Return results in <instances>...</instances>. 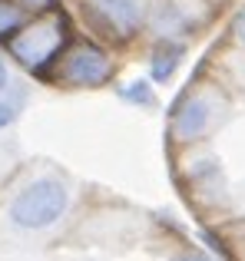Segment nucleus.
Returning <instances> with one entry per match:
<instances>
[{
    "label": "nucleus",
    "mask_w": 245,
    "mask_h": 261,
    "mask_svg": "<svg viewBox=\"0 0 245 261\" xmlns=\"http://www.w3.org/2000/svg\"><path fill=\"white\" fill-rule=\"evenodd\" d=\"M70 40V23H66L63 10H50L40 20L27 23L17 37H10V53L27 66V70L40 73L43 66H50L57 60V53Z\"/></svg>",
    "instance_id": "f257e3e1"
},
{
    "label": "nucleus",
    "mask_w": 245,
    "mask_h": 261,
    "mask_svg": "<svg viewBox=\"0 0 245 261\" xmlns=\"http://www.w3.org/2000/svg\"><path fill=\"white\" fill-rule=\"evenodd\" d=\"M70 205V192L57 178H37L10 202V222L17 228H46Z\"/></svg>",
    "instance_id": "f03ea898"
},
{
    "label": "nucleus",
    "mask_w": 245,
    "mask_h": 261,
    "mask_svg": "<svg viewBox=\"0 0 245 261\" xmlns=\"http://www.w3.org/2000/svg\"><path fill=\"white\" fill-rule=\"evenodd\" d=\"M110 73H113L110 57L93 43L77 46L63 63V80L73 86H100V83L110 80Z\"/></svg>",
    "instance_id": "7ed1b4c3"
},
{
    "label": "nucleus",
    "mask_w": 245,
    "mask_h": 261,
    "mask_svg": "<svg viewBox=\"0 0 245 261\" xmlns=\"http://www.w3.org/2000/svg\"><path fill=\"white\" fill-rule=\"evenodd\" d=\"M209 122H212V106H209L206 99H186L179 109H176V116H173V133L179 136V139H186V142H192V139H199L202 133L209 129Z\"/></svg>",
    "instance_id": "20e7f679"
},
{
    "label": "nucleus",
    "mask_w": 245,
    "mask_h": 261,
    "mask_svg": "<svg viewBox=\"0 0 245 261\" xmlns=\"http://www.w3.org/2000/svg\"><path fill=\"white\" fill-rule=\"evenodd\" d=\"M100 13L110 20V27H116L119 33H129L139 23V7L136 0H96Z\"/></svg>",
    "instance_id": "39448f33"
},
{
    "label": "nucleus",
    "mask_w": 245,
    "mask_h": 261,
    "mask_svg": "<svg viewBox=\"0 0 245 261\" xmlns=\"http://www.w3.org/2000/svg\"><path fill=\"white\" fill-rule=\"evenodd\" d=\"M179 60H182V46L179 43H159L156 46V53H153V76L156 80H169L176 73V66H179Z\"/></svg>",
    "instance_id": "423d86ee"
},
{
    "label": "nucleus",
    "mask_w": 245,
    "mask_h": 261,
    "mask_svg": "<svg viewBox=\"0 0 245 261\" xmlns=\"http://www.w3.org/2000/svg\"><path fill=\"white\" fill-rule=\"evenodd\" d=\"M20 20H23L20 7H13L10 0H0V37H10V33H17V30H20Z\"/></svg>",
    "instance_id": "0eeeda50"
},
{
    "label": "nucleus",
    "mask_w": 245,
    "mask_h": 261,
    "mask_svg": "<svg viewBox=\"0 0 245 261\" xmlns=\"http://www.w3.org/2000/svg\"><path fill=\"white\" fill-rule=\"evenodd\" d=\"M122 99H129V102H142V106H153V86L149 83H129L126 89H122Z\"/></svg>",
    "instance_id": "6e6552de"
},
{
    "label": "nucleus",
    "mask_w": 245,
    "mask_h": 261,
    "mask_svg": "<svg viewBox=\"0 0 245 261\" xmlns=\"http://www.w3.org/2000/svg\"><path fill=\"white\" fill-rule=\"evenodd\" d=\"M232 33H235V40H239V43L245 46V10L239 13V17H235V27H232Z\"/></svg>",
    "instance_id": "1a4fd4ad"
},
{
    "label": "nucleus",
    "mask_w": 245,
    "mask_h": 261,
    "mask_svg": "<svg viewBox=\"0 0 245 261\" xmlns=\"http://www.w3.org/2000/svg\"><path fill=\"white\" fill-rule=\"evenodd\" d=\"M13 116H17V113H13V106L0 102V129H4V126H10V122H13Z\"/></svg>",
    "instance_id": "9d476101"
},
{
    "label": "nucleus",
    "mask_w": 245,
    "mask_h": 261,
    "mask_svg": "<svg viewBox=\"0 0 245 261\" xmlns=\"http://www.w3.org/2000/svg\"><path fill=\"white\" fill-rule=\"evenodd\" d=\"M7 86V66H4V60H0V89Z\"/></svg>",
    "instance_id": "9b49d317"
},
{
    "label": "nucleus",
    "mask_w": 245,
    "mask_h": 261,
    "mask_svg": "<svg viewBox=\"0 0 245 261\" xmlns=\"http://www.w3.org/2000/svg\"><path fill=\"white\" fill-rule=\"evenodd\" d=\"M176 261H209V258H202V255H182V258H176Z\"/></svg>",
    "instance_id": "f8f14e48"
},
{
    "label": "nucleus",
    "mask_w": 245,
    "mask_h": 261,
    "mask_svg": "<svg viewBox=\"0 0 245 261\" xmlns=\"http://www.w3.org/2000/svg\"><path fill=\"white\" fill-rule=\"evenodd\" d=\"M23 4H33V7H50L53 0H23Z\"/></svg>",
    "instance_id": "ddd939ff"
}]
</instances>
